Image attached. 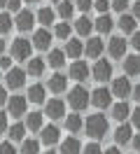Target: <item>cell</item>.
<instances>
[{"mask_svg":"<svg viewBox=\"0 0 140 154\" xmlns=\"http://www.w3.org/2000/svg\"><path fill=\"white\" fill-rule=\"evenodd\" d=\"M91 103V94L86 91L84 87H73L70 91H68V105L73 107V110H84V107Z\"/></svg>","mask_w":140,"mask_h":154,"instance_id":"6da1fadb","label":"cell"},{"mask_svg":"<svg viewBox=\"0 0 140 154\" xmlns=\"http://www.w3.org/2000/svg\"><path fill=\"white\" fill-rule=\"evenodd\" d=\"M84 128H86V135H91V138H103V135L107 133V119L103 115H91V117H86Z\"/></svg>","mask_w":140,"mask_h":154,"instance_id":"7a4b0ae2","label":"cell"},{"mask_svg":"<svg viewBox=\"0 0 140 154\" xmlns=\"http://www.w3.org/2000/svg\"><path fill=\"white\" fill-rule=\"evenodd\" d=\"M91 103L98 107V110L110 107L112 105V91H110V89H105V87H98L96 91H91Z\"/></svg>","mask_w":140,"mask_h":154,"instance_id":"3957f363","label":"cell"},{"mask_svg":"<svg viewBox=\"0 0 140 154\" xmlns=\"http://www.w3.org/2000/svg\"><path fill=\"white\" fill-rule=\"evenodd\" d=\"M112 96L114 98H129L131 94H133V87H131V82L126 79V77H117V79H112Z\"/></svg>","mask_w":140,"mask_h":154,"instance_id":"277c9868","label":"cell"},{"mask_svg":"<svg viewBox=\"0 0 140 154\" xmlns=\"http://www.w3.org/2000/svg\"><path fill=\"white\" fill-rule=\"evenodd\" d=\"M30 47H33V42H28L23 38H17L12 42V56L17 61H26V58H30Z\"/></svg>","mask_w":140,"mask_h":154,"instance_id":"5b68a950","label":"cell"},{"mask_svg":"<svg viewBox=\"0 0 140 154\" xmlns=\"http://www.w3.org/2000/svg\"><path fill=\"white\" fill-rule=\"evenodd\" d=\"M28 107V98L26 96H12L7 100V112L12 117H23Z\"/></svg>","mask_w":140,"mask_h":154,"instance_id":"8992f818","label":"cell"},{"mask_svg":"<svg viewBox=\"0 0 140 154\" xmlns=\"http://www.w3.org/2000/svg\"><path fill=\"white\" fill-rule=\"evenodd\" d=\"M91 75L96 82H105V79H112V63L110 61H96Z\"/></svg>","mask_w":140,"mask_h":154,"instance_id":"52a82bcc","label":"cell"},{"mask_svg":"<svg viewBox=\"0 0 140 154\" xmlns=\"http://www.w3.org/2000/svg\"><path fill=\"white\" fill-rule=\"evenodd\" d=\"M45 115L49 117V119H61V117H65V103L61 98H51L45 105Z\"/></svg>","mask_w":140,"mask_h":154,"instance_id":"ba28073f","label":"cell"},{"mask_svg":"<svg viewBox=\"0 0 140 154\" xmlns=\"http://www.w3.org/2000/svg\"><path fill=\"white\" fill-rule=\"evenodd\" d=\"M5 82H7L9 89H21V87H23V82H26V70H21V68H12V70H7Z\"/></svg>","mask_w":140,"mask_h":154,"instance_id":"9c48e42d","label":"cell"},{"mask_svg":"<svg viewBox=\"0 0 140 154\" xmlns=\"http://www.w3.org/2000/svg\"><path fill=\"white\" fill-rule=\"evenodd\" d=\"M107 54L112 58H124L126 56V40L124 38H112L107 42Z\"/></svg>","mask_w":140,"mask_h":154,"instance_id":"30bf717a","label":"cell"},{"mask_svg":"<svg viewBox=\"0 0 140 154\" xmlns=\"http://www.w3.org/2000/svg\"><path fill=\"white\" fill-rule=\"evenodd\" d=\"M103 49H105V45H103L101 38H89L86 45H84V54H86L89 58H98L103 54Z\"/></svg>","mask_w":140,"mask_h":154,"instance_id":"8fae6325","label":"cell"},{"mask_svg":"<svg viewBox=\"0 0 140 154\" xmlns=\"http://www.w3.org/2000/svg\"><path fill=\"white\" fill-rule=\"evenodd\" d=\"M124 72H126L129 77H138L140 75V56L138 54L124 56Z\"/></svg>","mask_w":140,"mask_h":154,"instance_id":"7c38bea8","label":"cell"},{"mask_svg":"<svg viewBox=\"0 0 140 154\" xmlns=\"http://www.w3.org/2000/svg\"><path fill=\"white\" fill-rule=\"evenodd\" d=\"M40 143L47 145V147H51V145L58 143V128H56L54 124H49V126H42V131H40Z\"/></svg>","mask_w":140,"mask_h":154,"instance_id":"4fadbf2b","label":"cell"},{"mask_svg":"<svg viewBox=\"0 0 140 154\" xmlns=\"http://www.w3.org/2000/svg\"><path fill=\"white\" fill-rule=\"evenodd\" d=\"M68 72H70V79H75V82H84V79L89 77V66H86L84 61H75Z\"/></svg>","mask_w":140,"mask_h":154,"instance_id":"5bb4252c","label":"cell"},{"mask_svg":"<svg viewBox=\"0 0 140 154\" xmlns=\"http://www.w3.org/2000/svg\"><path fill=\"white\" fill-rule=\"evenodd\" d=\"M49 42H51V33H49L47 28L35 30V35H33V47L35 49L45 51V49H49Z\"/></svg>","mask_w":140,"mask_h":154,"instance_id":"9a60e30c","label":"cell"},{"mask_svg":"<svg viewBox=\"0 0 140 154\" xmlns=\"http://www.w3.org/2000/svg\"><path fill=\"white\" fill-rule=\"evenodd\" d=\"M133 140V126L131 124H119L114 131V143L117 145H126Z\"/></svg>","mask_w":140,"mask_h":154,"instance_id":"2e32d148","label":"cell"},{"mask_svg":"<svg viewBox=\"0 0 140 154\" xmlns=\"http://www.w3.org/2000/svg\"><path fill=\"white\" fill-rule=\"evenodd\" d=\"M65 56H70V58H79L84 54V42L82 40H75V38H70V40H65Z\"/></svg>","mask_w":140,"mask_h":154,"instance_id":"e0dca14e","label":"cell"},{"mask_svg":"<svg viewBox=\"0 0 140 154\" xmlns=\"http://www.w3.org/2000/svg\"><path fill=\"white\" fill-rule=\"evenodd\" d=\"M131 112H133V110L129 107L126 100H119V103H114V105H112V119H117L119 124H124V119H129Z\"/></svg>","mask_w":140,"mask_h":154,"instance_id":"ac0fdd59","label":"cell"},{"mask_svg":"<svg viewBox=\"0 0 140 154\" xmlns=\"http://www.w3.org/2000/svg\"><path fill=\"white\" fill-rule=\"evenodd\" d=\"M82 143L77 140V138H65L61 147H58V154H82Z\"/></svg>","mask_w":140,"mask_h":154,"instance_id":"d6986e66","label":"cell"},{"mask_svg":"<svg viewBox=\"0 0 140 154\" xmlns=\"http://www.w3.org/2000/svg\"><path fill=\"white\" fill-rule=\"evenodd\" d=\"M33 21H35V14H33V12L21 10L17 14V21H14V23H17L19 30H30V28H33Z\"/></svg>","mask_w":140,"mask_h":154,"instance_id":"ffe728a7","label":"cell"},{"mask_svg":"<svg viewBox=\"0 0 140 154\" xmlns=\"http://www.w3.org/2000/svg\"><path fill=\"white\" fill-rule=\"evenodd\" d=\"M135 17H133V14H121L119 17V21H117V26H119L121 28V33H129V35H133V33H135Z\"/></svg>","mask_w":140,"mask_h":154,"instance_id":"44dd1931","label":"cell"},{"mask_svg":"<svg viewBox=\"0 0 140 154\" xmlns=\"http://www.w3.org/2000/svg\"><path fill=\"white\" fill-rule=\"evenodd\" d=\"M93 28L98 30V33H110V30L114 28V21H112L110 14H101L98 19L93 21Z\"/></svg>","mask_w":140,"mask_h":154,"instance_id":"7402d4cb","label":"cell"},{"mask_svg":"<svg viewBox=\"0 0 140 154\" xmlns=\"http://www.w3.org/2000/svg\"><path fill=\"white\" fill-rule=\"evenodd\" d=\"M65 87H68V77H65V75L56 72V75L49 77V89H51L54 94H61V91H65Z\"/></svg>","mask_w":140,"mask_h":154,"instance_id":"603a6c76","label":"cell"},{"mask_svg":"<svg viewBox=\"0 0 140 154\" xmlns=\"http://www.w3.org/2000/svg\"><path fill=\"white\" fill-rule=\"evenodd\" d=\"M75 30H77L79 35H89V33H91V30H93V21L89 19L86 14H82L79 19L75 21Z\"/></svg>","mask_w":140,"mask_h":154,"instance_id":"cb8c5ba5","label":"cell"},{"mask_svg":"<svg viewBox=\"0 0 140 154\" xmlns=\"http://www.w3.org/2000/svg\"><path fill=\"white\" fill-rule=\"evenodd\" d=\"M26 72H28V75H33V77H40L42 72H45V58H30Z\"/></svg>","mask_w":140,"mask_h":154,"instance_id":"d4e9b609","label":"cell"},{"mask_svg":"<svg viewBox=\"0 0 140 154\" xmlns=\"http://www.w3.org/2000/svg\"><path fill=\"white\" fill-rule=\"evenodd\" d=\"M26 98L30 103H45V87H42V84H33V87L28 89Z\"/></svg>","mask_w":140,"mask_h":154,"instance_id":"484cf974","label":"cell"},{"mask_svg":"<svg viewBox=\"0 0 140 154\" xmlns=\"http://www.w3.org/2000/svg\"><path fill=\"white\" fill-rule=\"evenodd\" d=\"M82 126H84V122H82V117H79V115H68V117H65V128H68L70 133L82 131Z\"/></svg>","mask_w":140,"mask_h":154,"instance_id":"4316f807","label":"cell"},{"mask_svg":"<svg viewBox=\"0 0 140 154\" xmlns=\"http://www.w3.org/2000/svg\"><path fill=\"white\" fill-rule=\"evenodd\" d=\"M47 61H49V66H51V68H61L65 63V51H63V49H51Z\"/></svg>","mask_w":140,"mask_h":154,"instance_id":"83f0119b","label":"cell"},{"mask_svg":"<svg viewBox=\"0 0 140 154\" xmlns=\"http://www.w3.org/2000/svg\"><path fill=\"white\" fill-rule=\"evenodd\" d=\"M26 128L30 131H42V115L40 112H30L26 117Z\"/></svg>","mask_w":140,"mask_h":154,"instance_id":"f1b7e54d","label":"cell"},{"mask_svg":"<svg viewBox=\"0 0 140 154\" xmlns=\"http://www.w3.org/2000/svg\"><path fill=\"white\" fill-rule=\"evenodd\" d=\"M73 12H75V5L70 2V0H61L58 2V17L63 21H68L70 17H73Z\"/></svg>","mask_w":140,"mask_h":154,"instance_id":"f546056e","label":"cell"},{"mask_svg":"<svg viewBox=\"0 0 140 154\" xmlns=\"http://www.w3.org/2000/svg\"><path fill=\"white\" fill-rule=\"evenodd\" d=\"M21 154H40V140H23Z\"/></svg>","mask_w":140,"mask_h":154,"instance_id":"4dcf8cb0","label":"cell"},{"mask_svg":"<svg viewBox=\"0 0 140 154\" xmlns=\"http://www.w3.org/2000/svg\"><path fill=\"white\" fill-rule=\"evenodd\" d=\"M37 21H40L42 26H49V23H54V12L49 10V7H42V10L37 12Z\"/></svg>","mask_w":140,"mask_h":154,"instance_id":"1f68e13d","label":"cell"},{"mask_svg":"<svg viewBox=\"0 0 140 154\" xmlns=\"http://www.w3.org/2000/svg\"><path fill=\"white\" fill-rule=\"evenodd\" d=\"M7 133H9V138H12V140H21V143H23V135H26V124H14V126L7 131Z\"/></svg>","mask_w":140,"mask_h":154,"instance_id":"d6a6232c","label":"cell"},{"mask_svg":"<svg viewBox=\"0 0 140 154\" xmlns=\"http://www.w3.org/2000/svg\"><path fill=\"white\" fill-rule=\"evenodd\" d=\"M70 23L68 21H61V23H56V38H61V40H70Z\"/></svg>","mask_w":140,"mask_h":154,"instance_id":"836d02e7","label":"cell"},{"mask_svg":"<svg viewBox=\"0 0 140 154\" xmlns=\"http://www.w3.org/2000/svg\"><path fill=\"white\" fill-rule=\"evenodd\" d=\"M9 30H12V17L0 14V33H9Z\"/></svg>","mask_w":140,"mask_h":154,"instance_id":"e575fe53","label":"cell"},{"mask_svg":"<svg viewBox=\"0 0 140 154\" xmlns=\"http://www.w3.org/2000/svg\"><path fill=\"white\" fill-rule=\"evenodd\" d=\"M93 7L101 12V14H107V10L112 7V2H110V0H96V2H93Z\"/></svg>","mask_w":140,"mask_h":154,"instance_id":"d590c367","label":"cell"},{"mask_svg":"<svg viewBox=\"0 0 140 154\" xmlns=\"http://www.w3.org/2000/svg\"><path fill=\"white\" fill-rule=\"evenodd\" d=\"M75 7L82 12V14H89V10L93 7V0H77V5H75Z\"/></svg>","mask_w":140,"mask_h":154,"instance_id":"8d00e7d4","label":"cell"},{"mask_svg":"<svg viewBox=\"0 0 140 154\" xmlns=\"http://www.w3.org/2000/svg\"><path fill=\"white\" fill-rule=\"evenodd\" d=\"M82 154H103V149H101L98 143H89V145H84Z\"/></svg>","mask_w":140,"mask_h":154,"instance_id":"74e56055","label":"cell"},{"mask_svg":"<svg viewBox=\"0 0 140 154\" xmlns=\"http://www.w3.org/2000/svg\"><path fill=\"white\" fill-rule=\"evenodd\" d=\"M112 2V10H117L119 14H124V10L129 7V0H110Z\"/></svg>","mask_w":140,"mask_h":154,"instance_id":"f35d334b","label":"cell"},{"mask_svg":"<svg viewBox=\"0 0 140 154\" xmlns=\"http://www.w3.org/2000/svg\"><path fill=\"white\" fill-rule=\"evenodd\" d=\"M131 126H133V128H140V105L133 107V112H131Z\"/></svg>","mask_w":140,"mask_h":154,"instance_id":"ab89813d","label":"cell"},{"mask_svg":"<svg viewBox=\"0 0 140 154\" xmlns=\"http://www.w3.org/2000/svg\"><path fill=\"white\" fill-rule=\"evenodd\" d=\"M0 154H17L12 143H0Z\"/></svg>","mask_w":140,"mask_h":154,"instance_id":"60d3db41","label":"cell"},{"mask_svg":"<svg viewBox=\"0 0 140 154\" xmlns=\"http://www.w3.org/2000/svg\"><path fill=\"white\" fill-rule=\"evenodd\" d=\"M7 10L19 14V12H21V0H9V2H7Z\"/></svg>","mask_w":140,"mask_h":154,"instance_id":"b9f144b4","label":"cell"},{"mask_svg":"<svg viewBox=\"0 0 140 154\" xmlns=\"http://www.w3.org/2000/svg\"><path fill=\"white\" fill-rule=\"evenodd\" d=\"M0 68H2V70H9V68H12V56H0Z\"/></svg>","mask_w":140,"mask_h":154,"instance_id":"7bdbcfd3","label":"cell"},{"mask_svg":"<svg viewBox=\"0 0 140 154\" xmlns=\"http://www.w3.org/2000/svg\"><path fill=\"white\" fill-rule=\"evenodd\" d=\"M5 131H9V128H7V115L0 112V135L5 133Z\"/></svg>","mask_w":140,"mask_h":154,"instance_id":"ee69618b","label":"cell"},{"mask_svg":"<svg viewBox=\"0 0 140 154\" xmlns=\"http://www.w3.org/2000/svg\"><path fill=\"white\" fill-rule=\"evenodd\" d=\"M131 45H133V47L140 51V30H135V33L131 35Z\"/></svg>","mask_w":140,"mask_h":154,"instance_id":"f6af8a7d","label":"cell"},{"mask_svg":"<svg viewBox=\"0 0 140 154\" xmlns=\"http://www.w3.org/2000/svg\"><path fill=\"white\" fill-rule=\"evenodd\" d=\"M7 100H9V98H7V89H5V87H0V107L5 105Z\"/></svg>","mask_w":140,"mask_h":154,"instance_id":"bcb514c9","label":"cell"},{"mask_svg":"<svg viewBox=\"0 0 140 154\" xmlns=\"http://www.w3.org/2000/svg\"><path fill=\"white\" fill-rule=\"evenodd\" d=\"M131 14H133V17H135V19H140V0H135V2H133V7H131Z\"/></svg>","mask_w":140,"mask_h":154,"instance_id":"7dc6e473","label":"cell"},{"mask_svg":"<svg viewBox=\"0 0 140 154\" xmlns=\"http://www.w3.org/2000/svg\"><path fill=\"white\" fill-rule=\"evenodd\" d=\"M131 143H133V149H135V152H140V133L133 135V140H131Z\"/></svg>","mask_w":140,"mask_h":154,"instance_id":"c3c4849f","label":"cell"},{"mask_svg":"<svg viewBox=\"0 0 140 154\" xmlns=\"http://www.w3.org/2000/svg\"><path fill=\"white\" fill-rule=\"evenodd\" d=\"M131 96H133V98L140 103V84H135V87H133V94H131Z\"/></svg>","mask_w":140,"mask_h":154,"instance_id":"681fc988","label":"cell"},{"mask_svg":"<svg viewBox=\"0 0 140 154\" xmlns=\"http://www.w3.org/2000/svg\"><path fill=\"white\" fill-rule=\"evenodd\" d=\"M103 154H121V152H119V147H107Z\"/></svg>","mask_w":140,"mask_h":154,"instance_id":"f907efd6","label":"cell"},{"mask_svg":"<svg viewBox=\"0 0 140 154\" xmlns=\"http://www.w3.org/2000/svg\"><path fill=\"white\" fill-rule=\"evenodd\" d=\"M2 51H5V40L0 38V56H2Z\"/></svg>","mask_w":140,"mask_h":154,"instance_id":"816d5d0a","label":"cell"},{"mask_svg":"<svg viewBox=\"0 0 140 154\" xmlns=\"http://www.w3.org/2000/svg\"><path fill=\"white\" fill-rule=\"evenodd\" d=\"M7 2L9 0H0V7H7Z\"/></svg>","mask_w":140,"mask_h":154,"instance_id":"f5cc1de1","label":"cell"},{"mask_svg":"<svg viewBox=\"0 0 140 154\" xmlns=\"http://www.w3.org/2000/svg\"><path fill=\"white\" fill-rule=\"evenodd\" d=\"M45 154H58V152H54V149H47V152Z\"/></svg>","mask_w":140,"mask_h":154,"instance_id":"db71d44e","label":"cell"},{"mask_svg":"<svg viewBox=\"0 0 140 154\" xmlns=\"http://www.w3.org/2000/svg\"><path fill=\"white\" fill-rule=\"evenodd\" d=\"M26 2H37V0H26Z\"/></svg>","mask_w":140,"mask_h":154,"instance_id":"11a10c76","label":"cell"},{"mask_svg":"<svg viewBox=\"0 0 140 154\" xmlns=\"http://www.w3.org/2000/svg\"><path fill=\"white\" fill-rule=\"evenodd\" d=\"M51 2H61V0H51Z\"/></svg>","mask_w":140,"mask_h":154,"instance_id":"9f6ffc18","label":"cell"}]
</instances>
